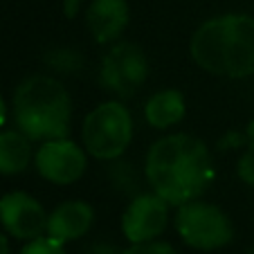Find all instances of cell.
Returning a JSON list of instances; mask_svg holds the SVG:
<instances>
[{
    "label": "cell",
    "instance_id": "obj_1",
    "mask_svg": "<svg viewBox=\"0 0 254 254\" xmlns=\"http://www.w3.org/2000/svg\"><path fill=\"white\" fill-rule=\"evenodd\" d=\"M144 173L153 193L167 205L183 207L209 189L214 162L205 142L187 133H173L149 149Z\"/></svg>",
    "mask_w": 254,
    "mask_h": 254
},
{
    "label": "cell",
    "instance_id": "obj_2",
    "mask_svg": "<svg viewBox=\"0 0 254 254\" xmlns=\"http://www.w3.org/2000/svg\"><path fill=\"white\" fill-rule=\"evenodd\" d=\"M191 59L205 72L243 79L254 74V18L225 14L209 18L191 36Z\"/></svg>",
    "mask_w": 254,
    "mask_h": 254
},
{
    "label": "cell",
    "instance_id": "obj_3",
    "mask_svg": "<svg viewBox=\"0 0 254 254\" xmlns=\"http://www.w3.org/2000/svg\"><path fill=\"white\" fill-rule=\"evenodd\" d=\"M72 101L61 81L48 74L27 77L14 95V120L29 139L52 142L70 133Z\"/></svg>",
    "mask_w": 254,
    "mask_h": 254
},
{
    "label": "cell",
    "instance_id": "obj_4",
    "mask_svg": "<svg viewBox=\"0 0 254 254\" xmlns=\"http://www.w3.org/2000/svg\"><path fill=\"white\" fill-rule=\"evenodd\" d=\"M83 146L97 160H115L133 139V117L122 101H104L83 120Z\"/></svg>",
    "mask_w": 254,
    "mask_h": 254
},
{
    "label": "cell",
    "instance_id": "obj_5",
    "mask_svg": "<svg viewBox=\"0 0 254 254\" xmlns=\"http://www.w3.org/2000/svg\"><path fill=\"white\" fill-rule=\"evenodd\" d=\"M176 230L189 248L205 250V252L223 248L234 239V227L225 211L200 200L178 207Z\"/></svg>",
    "mask_w": 254,
    "mask_h": 254
},
{
    "label": "cell",
    "instance_id": "obj_6",
    "mask_svg": "<svg viewBox=\"0 0 254 254\" xmlns=\"http://www.w3.org/2000/svg\"><path fill=\"white\" fill-rule=\"evenodd\" d=\"M149 74V63H146V54L139 45L135 43H117L108 50L104 59H101V70H99V81L106 90H111L113 95L122 97H133L146 81Z\"/></svg>",
    "mask_w": 254,
    "mask_h": 254
},
{
    "label": "cell",
    "instance_id": "obj_7",
    "mask_svg": "<svg viewBox=\"0 0 254 254\" xmlns=\"http://www.w3.org/2000/svg\"><path fill=\"white\" fill-rule=\"evenodd\" d=\"M48 218L43 205L25 191H11L0 198V223L16 239H41L48 234Z\"/></svg>",
    "mask_w": 254,
    "mask_h": 254
},
{
    "label": "cell",
    "instance_id": "obj_8",
    "mask_svg": "<svg viewBox=\"0 0 254 254\" xmlns=\"http://www.w3.org/2000/svg\"><path fill=\"white\" fill-rule=\"evenodd\" d=\"M86 151L72 139L43 142L36 151V169L54 185H72L86 173Z\"/></svg>",
    "mask_w": 254,
    "mask_h": 254
},
{
    "label": "cell",
    "instance_id": "obj_9",
    "mask_svg": "<svg viewBox=\"0 0 254 254\" xmlns=\"http://www.w3.org/2000/svg\"><path fill=\"white\" fill-rule=\"evenodd\" d=\"M169 221V205L158 193H142L133 198L122 216V232L130 243H149L164 232Z\"/></svg>",
    "mask_w": 254,
    "mask_h": 254
},
{
    "label": "cell",
    "instance_id": "obj_10",
    "mask_svg": "<svg viewBox=\"0 0 254 254\" xmlns=\"http://www.w3.org/2000/svg\"><path fill=\"white\" fill-rule=\"evenodd\" d=\"M95 221V211L83 200H67L59 205L48 218V236L65 245L67 241H77L90 230Z\"/></svg>",
    "mask_w": 254,
    "mask_h": 254
},
{
    "label": "cell",
    "instance_id": "obj_11",
    "mask_svg": "<svg viewBox=\"0 0 254 254\" xmlns=\"http://www.w3.org/2000/svg\"><path fill=\"white\" fill-rule=\"evenodd\" d=\"M86 23L97 43L115 41L128 25L126 0H92L86 11Z\"/></svg>",
    "mask_w": 254,
    "mask_h": 254
},
{
    "label": "cell",
    "instance_id": "obj_12",
    "mask_svg": "<svg viewBox=\"0 0 254 254\" xmlns=\"http://www.w3.org/2000/svg\"><path fill=\"white\" fill-rule=\"evenodd\" d=\"M144 117L153 128H169L185 117V97L178 90H160L146 101Z\"/></svg>",
    "mask_w": 254,
    "mask_h": 254
},
{
    "label": "cell",
    "instance_id": "obj_13",
    "mask_svg": "<svg viewBox=\"0 0 254 254\" xmlns=\"http://www.w3.org/2000/svg\"><path fill=\"white\" fill-rule=\"evenodd\" d=\"M32 162V139L25 137L20 130L0 133V173L14 176L27 169Z\"/></svg>",
    "mask_w": 254,
    "mask_h": 254
},
{
    "label": "cell",
    "instance_id": "obj_14",
    "mask_svg": "<svg viewBox=\"0 0 254 254\" xmlns=\"http://www.w3.org/2000/svg\"><path fill=\"white\" fill-rule=\"evenodd\" d=\"M48 63L54 70H61L65 74H70V72L81 67V57L77 52H72V50H57V52H52L48 57Z\"/></svg>",
    "mask_w": 254,
    "mask_h": 254
},
{
    "label": "cell",
    "instance_id": "obj_15",
    "mask_svg": "<svg viewBox=\"0 0 254 254\" xmlns=\"http://www.w3.org/2000/svg\"><path fill=\"white\" fill-rule=\"evenodd\" d=\"M20 254H65V248H63V243L50 239V236H41L36 241H29L20 250Z\"/></svg>",
    "mask_w": 254,
    "mask_h": 254
},
{
    "label": "cell",
    "instance_id": "obj_16",
    "mask_svg": "<svg viewBox=\"0 0 254 254\" xmlns=\"http://www.w3.org/2000/svg\"><path fill=\"white\" fill-rule=\"evenodd\" d=\"M122 254H178L173 245L164 243V241H149V243H135Z\"/></svg>",
    "mask_w": 254,
    "mask_h": 254
},
{
    "label": "cell",
    "instance_id": "obj_17",
    "mask_svg": "<svg viewBox=\"0 0 254 254\" xmlns=\"http://www.w3.org/2000/svg\"><path fill=\"white\" fill-rule=\"evenodd\" d=\"M236 173H239V178L243 180L245 185H252L254 187V142L250 144L248 151L241 155L239 167H236Z\"/></svg>",
    "mask_w": 254,
    "mask_h": 254
},
{
    "label": "cell",
    "instance_id": "obj_18",
    "mask_svg": "<svg viewBox=\"0 0 254 254\" xmlns=\"http://www.w3.org/2000/svg\"><path fill=\"white\" fill-rule=\"evenodd\" d=\"M79 7H81V0H65V2H63V9H65V16H67V18L77 16Z\"/></svg>",
    "mask_w": 254,
    "mask_h": 254
},
{
    "label": "cell",
    "instance_id": "obj_19",
    "mask_svg": "<svg viewBox=\"0 0 254 254\" xmlns=\"http://www.w3.org/2000/svg\"><path fill=\"white\" fill-rule=\"evenodd\" d=\"M0 254H9V243H7L5 234H0Z\"/></svg>",
    "mask_w": 254,
    "mask_h": 254
},
{
    "label": "cell",
    "instance_id": "obj_20",
    "mask_svg": "<svg viewBox=\"0 0 254 254\" xmlns=\"http://www.w3.org/2000/svg\"><path fill=\"white\" fill-rule=\"evenodd\" d=\"M7 120V108H5V101H2V97H0V126L5 124Z\"/></svg>",
    "mask_w": 254,
    "mask_h": 254
}]
</instances>
